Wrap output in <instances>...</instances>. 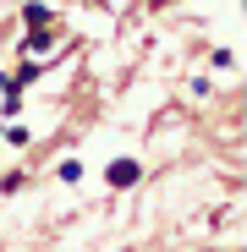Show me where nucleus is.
<instances>
[{"mask_svg":"<svg viewBox=\"0 0 247 252\" xmlns=\"http://www.w3.org/2000/svg\"><path fill=\"white\" fill-rule=\"evenodd\" d=\"M105 181H110V187H132V181H138V164H132V159H115L110 170H105Z\"/></svg>","mask_w":247,"mask_h":252,"instance_id":"1","label":"nucleus"}]
</instances>
